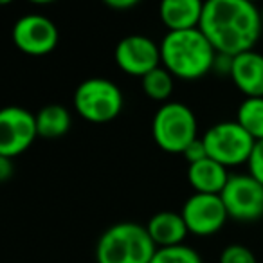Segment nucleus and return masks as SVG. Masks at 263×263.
Instances as JSON below:
<instances>
[{
    "label": "nucleus",
    "mask_w": 263,
    "mask_h": 263,
    "mask_svg": "<svg viewBox=\"0 0 263 263\" xmlns=\"http://www.w3.org/2000/svg\"><path fill=\"white\" fill-rule=\"evenodd\" d=\"M198 29L216 54L238 56L252 51L263 33L259 9L249 0H208L204 2Z\"/></svg>",
    "instance_id": "obj_1"
},
{
    "label": "nucleus",
    "mask_w": 263,
    "mask_h": 263,
    "mask_svg": "<svg viewBox=\"0 0 263 263\" xmlns=\"http://www.w3.org/2000/svg\"><path fill=\"white\" fill-rule=\"evenodd\" d=\"M161 63L173 78L195 81L209 74L216 51L200 29L172 31L159 44Z\"/></svg>",
    "instance_id": "obj_2"
},
{
    "label": "nucleus",
    "mask_w": 263,
    "mask_h": 263,
    "mask_svg": "<svg viewBox=\"0 0 263 263\" xmlns=\"http://www.w3.org/2000/svg\"><path fill=\"white\" fill-rule=\"evenodd\" d=\"M155 243L146 227L136 222L114 223L99 236L96 245L98 263H150Z\"/></svg>",
    "instance_id": "obj_3"
},
{
    "label": "nucleus",
    "mask_w": 263,
    "mask_h": 263,
    "mask_svg": "<svg viewBox=\"0 0 263 263\" xmlns=\"http://www.w3.org/2000/svg\"><path fill=\"white\" fill-rule=\"evenodd\" d=\"M152 136L161 150L182 155L198 139V123L193 110L179 101L161 105L152 121Z\"/></svg>",
    "instance_id": "obj_4"
},
{
    "label": "nucleus",
    "mask_w": 263,
    "mask_h": 263,
    "mask_svg": "<svg viewBox=\"0 0 263 263\" xmlns=\"http://www.w3.org/2000/svg\"><path fill=\"white\" fill-rule=\"evenodd\" d=\"M123 92L106 78H88L74 90V110L94 124L114 121L123 110Z\"/></svg>",
    "instance_id": "obj_5"
},
{
    "label": "nucleus",
    "mask_w": 263,
    "mask_h": 263,
    "mask_svg": "<svg viewBox=\"0 0 263 263\" xmlns=\"http://www.w3.org/2000/svg\"><path fill=\"white\" fill-rule=\"evenodd\" d=\"M208 157L226 168L247 164L256 141L236 121H222L213 124L202 136Z\"/></svg>",
    "instance_id": "obj_6"
},
{
    "label": "nucleus",
    "mask_w": 263,
    "mask_h": 263,
    "mask_svg": "<svg viewBox=\"0 0 263 263\" xmlns=\"http://www.w3.org/2000/svg\"><path fill=\"white\" fill-rule=\"evenodd\" d=\"M220 198L233 220L254 222L263 216V186L249 173L231 175Z\"/></svg>",
    "instance_id": "obj_7"
},
{
    "label": "nucleus",
    "mask_w": 263,
    "mask_h": 263,
    "mask_svg": "<svg viewBox=\"0 0 263 263\" xmlns=\"http://www.w3.org/2000/svg\"><path fill=\"white\" fill-rule=\"evenodd\" d=\"M38 137L34 114L22 106L0 108V155L15 159L29 150Z\"/></svg>",
    "instance_id": "obj_8"
},
{
    "label": "nucleus",
    "mask_w": 263,
    "mask_h": 263,
    "mask_svg": "<svg viewBox=\"0 0 263 263\" xmlns=\"http://www.w3.org/2000/svg\"><path fill=\"white\" fill-rule=\"evenodd\" d=\"M187 233L195 236H211L226 226L227 215L220 195L193 193L182 205L180 211Z\"/></svg>",
    "instance_id": "obj_9"
},
{
    "label": "nucleus",
    "mask_w": 263,
    "mask_h": 263,
    "mask_svg": "<svg viewBox=\"0 0 263 263\" xmlns=\"http://www.w3.org/2000/svg\"><path fill=\"white\" fill-rule=\"evenodd\" d=\"M16 49L29 56H45L58 45L60 33L56 24L44 15H26L18 18L11 31Z\"/></svg>",
    "instance_id": "obj_10"
},
{
    "label": "nucleus",
    "mask_w": 263,
    "mask_h": 263,
    "mask_svg": "<svg viewBox=\"0 0 263 263\" xmlns=\"http://www.w3.org/2000/svg\"><path fill=\"white\" fill-rule=\"evenodd\" d=\"M114 60L123 72L144 78L148 72L161 67V51L152 38L144 34H130L116 45Z\"/></svg>",
    "instance_id": "obj_11"
},
{
    "label": "nucleus",
    "mask_w": 263,
    "mask_h": 263,
    "mask_svg": "<svg viewBox=\"0 0 263 263\" xmlns=\"http://www.w3.org/2000/svg\"><path fill=\"white\" fill-rule=\"evenodd\" d=\"M229 78L245 98H263V54L252 49L234 56Z\"/></svg>",
    "instance_id": "obj_12"
},
{
    "label": "nucleus",
    "mask_w": 263,
    "mask_h": 263,
    "mask_svg": "<svg viewBox=\"0 0 263 263\" xmlns=\"http://www.w3.org/2000/svg\"><path fill=\"white\" fill-rule=\"evenodd\" d=\"M204 2L200 0H164L159 8V15L168 33L172 31L198 29Z\"/></svg>",
    "instance_id": "obj_13"
},
{
    "label": "nucleus",
    "mask_w": 263,
    "mask_h": 263,
    "mask_svg": "<svg viewBox=\"0 0 263 263\" xmlns=\"http://www.w3.org/2000/svg\"><path fill=\"white\" fill-rule=\"evenodd\" d=\"M144 227L157 249L182 245L184 238L187 236V227L182 215L175 211L155 213Z\"/></svg>",
    "instance_id": "obj_14"
},
{
    "label": "nucleus",
    "mask_w": 263,
    "mask_h": 263,
    "mask_svg": "<svg viewBox=\"0 0 263 263\" xmlns=\"http://www.w3.org/2000/svg\"><path fill=\"white\" fill-rule=\"evenodd\" d=\"M227 168L218 164L213 159H204L200 162L187 166V182L195 190V193L220 195L229 180Z\"/></svg>",
    "instance_id": "obj_15"
},
{
    "label": "nucleus",
    "mask_w": 263,
    "mask_h": 263,
    "mask_svg": "<svg viewBox=\"0 0 263 263\" xmlns=\"http://www.w3.org/2000/svg\"><path fill=\"white\" fill-rule=\"evenodd\" d=\"M36 121V132L38 137L45 139H58L63 137L72 126L70 112L63 105H47L34 114Z\"/></svg>",
    "instance_id": "obj_16"
},
{
    "label": "nucleus",
    "mask_w": 263,
    "mask_h": 263,
    "mask_svg": "<svg viewBox=\"0 0 263 263\" xmlns=\"http://www.w3.org/2000/svg\"><path fill=\"white\" fill-rule=\"evenodd\" d=\"M234 121L254 141H263V98H245L238 106Z\"/></svg>",
    "instance_id": "obj_17"
},
{
    "label": "nucleus",
    "mask_w": 263,
    "mask_h": 263,
    "mask_svg": "<svg viewBox=\"0 0 263 263\" xmlns=\"http://www.w3.org/2000/svg\"><path fill=\"white\" fill-rule=\"evenodd\" d=\"M175 78L164 69V67H157L152 72H148L144 78H141V85H143L144 94L154 101L168 103L170 96L173 94V87H175Z\"/></svg>",
    "instance_id": "obj_18"
},
{
    "label": "nucleus",
    "mask_w": 263,
    "mask_h": 263,
    "mask_svg": "<svg viewBox=\"0 0 263 263\" xmlns=\"http://www.w3.org/2000/svg\"><path fill=\"white\" fill-rule=\"evenodd\" d=\"M150 263H204L202 256L195 249L187 245H175V247L157 249Z\"/></svg>",
    "instance_id": "obj_19"
},
{
    "label": "nucleus",
    "mask_w": 263,
    "mask_h": 263,
    "mask_svg": "<svg viewBox=\"0 0 263 263\" xmlns=\"http://www.w3.org/2000/svg\"><path fill=\"white\" fill-rule=\"evenodd\" d=\"M220 263H258L256 256L247 245L231 243L220 252Z\"/></svg>",
    "instance_id": "obj_20"
},
{
    "label": "nucleus",
    "mask_w": 263,
    "mask_h": 263,
    "mask_svg": "<svg viewBox=\"0 0 263 263\" xmlns=\"http://www.w3.org/2000/svg\"><path fill=\"white\" fill-rule=\"evenodd\" d=\"M247 168H249V175L263 186V141H256L254 143L251 157L247 161Z\"/></svg>",
    "instance_id": "obj_21"
},
{
    "label": "nucleus",
    "mask_w": 263,
    "mask_h": 263,
    "mask_svg": "<svg viewBox=\"0 0 263 263\" xmlns=\"http://www.w3.org/2000/svg\"><path fill=\"white\" fill-rule=\"evenodd\" d=\"M182 157L187 161V166L195 164V162L204 161V159H208V152H205V146H204V141H202V137L195 139L193 143H191L190 146L184 150Z\"/></svg>",
    "instance_id": "obj_22"
},
{
    "label": "nucleus",
    "mask_w": 263,
    "mask_h": 263,
    "mask_svg": "<svg viewBox=\"0 0 263 263\" xmlns=\"http://www.w3.org/2000/svg\"><path fill=\"white\" fill-rule=\"evenodd\" d=\"M231 67H233V56H226V54H216L215 58V65L213 70L223 76H229L231 74Z\"/></svg>",
    "instance_id": "obj_23"
},
{
    "label": "nucleus",
    "mask_w": 263,
    "mask_h": 263,
    "mask_svg": "<svg viewBox=\"0 0 263 263\" xmlns=\"http://www.w3.org/2000/svg\"><path fill=\"white\" fill-rule=\"evenodd\" d=\"M15 173V164H13V159L4 157L0 155V182H6L9 180Z\"/></svg>",
    "instance_id": "obj_24"
},
{
    "label": "nucleus",
    "mask_w": 263,
    "mask_h": 263,
    "mask_svg": "<svg viewBox=\"0 0 263 263\" xmlns=\"http://www.w3.org/2000/svg\"><path fill=\"white\" fill-rule=\"evenodd\" d=\"M106 4L112 9H130V8H134L137 2L136 0H108Z\"/></svg>",
    "instance_id": "obj_25"
},
{
    "label": "nucleus",
    "mask_w": 263,
    "mask_h": 263,
    "mask_svg": "<svg viewBox=\"0 0 263 263\" xmlns=\"http://www.w3.org/2000/svg\"><path fill=\"white\" fill-rule=\"evenodd\" d=\"M259 15H261V26H263V8L259 9Z\"/></svg>",
    "instance_id": "obj_26"
}]
</instances>
